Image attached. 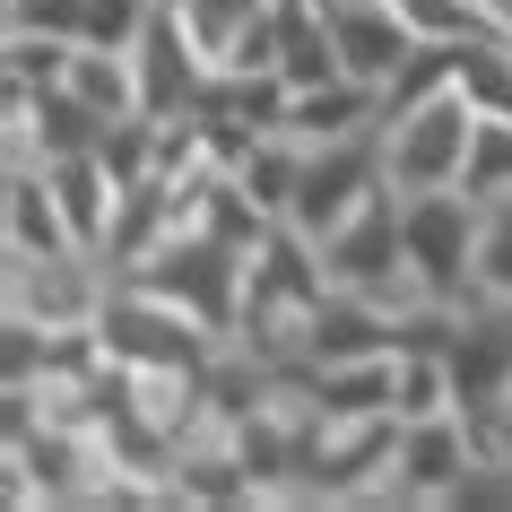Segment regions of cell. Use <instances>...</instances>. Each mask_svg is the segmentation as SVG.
I'll list each match as a JSON object with an SVG mask.
<instances>
[{
  "instance_id": "6",
  "label": "cell",
  "mask_w": 512,
  "mask_h": 512,
  "mask_svg": "<svg viewBox=\"0 0 512 512\" xmlns=\"http://www.w3.org/2000/svg\"><path fill=\"white\" fill-rule=\"evenodd\" d=\"M486 460V417L469 408H443V417H408L400 452H391V486L382 504H452L460 478Z\"/></svg>"
},
{
  "instance_id": "4",
  "label": "cell",
  "mask_w": 512,
  "mask_h": 512,
  "mask_svg": "<svg viewBox=\"0 0 512 512\" xmlns=\"http://www.w3.org/2000/svg\"><path fill=\"white\" fill-rule=\"evenodd\" d=\"M105 296H113V270L96 252H44V261L0 252V322H35L70 339V330H96Z\"/></svg>"
},
{
  "instance_id": "16",
  "label": "cell",
  "mask_w": 512,
  "mask_h": 512,
  "mask_svg": "<svg viewBox=\"0 0 512 512\" xmlns=\"http://www.w3.org/2000/svg\"><path fill=\"white\" fill-rule=\"evenodd\" d=\"M486 452H495V460H504V469H512V400L495 408V417H486Z\"/></svg>"
},
{
  "instance_id": "5",
  "label": "cell",
  "mask_w": 512,
  "mask_h": 512,
  "mask_svg": "<svg viewBox=\"0 0 512 512\" xmlns=\"http://www.w3.org/2000/svg\"><path fill=\"white\" fill-rule=\"evenodd\" d=\"M400 417H322L304 452V504H382Z\"/></svg>"
},
{
  "instance_id": "3",
  "label": "cell",
  "mask_w": 512,
  "mask_h": 512,
  "mask_svg": "<svg viewBox=\"0 0 512 512\" xmlns=\"http://www.w3.org/2000/svg\"><path fill=\"white\" fill-rule=\"evenodd\" d=\"M469 139H478V105L460 87L417 96V105H382V174H391V191H443L460 183Z\"/></svg>"
},
{
  "instance_id": "10",
  "label": "cell",
  "mask_w": 512,
  "mask_h": 512,
  "mask_svg": "<svg viewBox=\"0 0 512 512\" xmlns=\"http://www.w3.org/2000/svg\"><path fill=\"white\" fill-rule=\"evenodd\" d=\"M53 174V191H61V209H70V235L105 261V243H113V226H122V200H131V183L105 165V148H70V157H53L44 165Z\"/></svg>"
},
{
  "instance_id": "15",
  "label": "cell",
  "mask_w": 512,
  "mask_h": 512,
  "mask_svg": "<svg viewBox=\"0 0 512 512\" xmlns=\"http://www.w3.org/2000/svg\"><path fill=\"white\" fill-rule=\"evenodd\" d=\"M391 9L408 18V35H417V44H469V35L486 27L478 0H391Z\"/></svg>"
},
{
  "instance_id": "12",
  "label": "cell",
  "mask_w": 512,
  "mask_h": 512,
  "mask_svg": "<svg viewBox=\"0 0 512 512\" xmlns=\"http://www.w3.org/2000/svg\"><path fill=\"white\" fill-rule=\"evenodd\" d=\"M365 131H382V87H365V79L296 87V105H287V139H304V148H330V139H365Z\"/></svg>"
},
{
  "instance_id": "1",
  "label": "cell",
  "mask_w": 512,
  "mask_h": 512,
  "mask_svg": "<svg viewBox=\"0 0 512 512\" xmlns=\"http://www.w3.org/2000/svg\"><path fill=\"white\" fill-rule=\"evenodd\" d=\"M96 339H105L113 365H157V374H209L226 356V330H209L183 296H165L157 278H113Z\"/></svg>"
},
{
  "instance_id": "9",
  "label": "cell",
  "mask_w": 512,
  "mask_h": 512,
  "mask_svg": "<svg viewBox=\"0 0 512 512\" xmlns=\"http://www.w3.org/2000/svg\"><path fill=\"white\" fill-rule=\"evenodd\" d=\"M0 252H27V261H44V252H87L79 235H70V209H61V191L44 165H0Z\"/></svg>"
},
{
  "instance_id": "7",
  "label": "cell",
  "mask_w": 512,
  "mask_h": 512,
  "mask_svg": "<svg viewBox=\"0 0 512 512\" xmlns=\"http://www.w3.org/2000/svg\"><path fill=\"white\" fill-rule=\"evenodd\" d=\"M374 191H391V174H382V131L365 139H330V148H304V183H296V209H287V226H296L304 243L339 235Z\"/></svg>"
},
{
  "instance_id": "8",
  "label": "cell",
  "mask_w": 512,
  "mask_h": 512,
  "mask_svg": "<svg viewBox=\"0 0 512 512\" xmlns=\"http://www.w3.org/2000/svg\"><path fill=\"white\" fill-rule=\"evenodd\" d=\"M330 27H339V70L365 87H382V105H391V87H400L408 53H417V35L391 0H330Z\"/></svg>"
},
{
  "instance_id": "2",
  "label": "cell",
  "mask_w": 512,
  "mask_h": 512,
  "mask_svg": "<svg viewBox=\"0 0 512 512\" xmlns=\"http://www.w3.org/2000/svg\"><path fill=\"white\" fill-rule=\"evenodd\" d=\"M478 226L486 209L460 183L443 191H400V243H408V270L434 304H469L478 296Z\"/></svg>"
},
{
  "instance_id": "13",
  "label": "cell",
  "mask_w": 512,
  "mask_h": 512,
  "mask_svg": "<svg viewBox=\"0 0 512 512\" xmlns=\"http://www.w3.org/2000/svg\"><path fill=\"white\" fill-rule=\"evenodd\" d=\"M460 191H469V200H504V191H512V113H478V139H469Z\"/></svg>"
},
{
  "instance_id": "11",
  "label": "cell",
  "mask_w": 512,
  "mask_h": 512,
  "mask_svg": "<svg viewBox=\"0 0 512 512\" xmlns=\"http://www.w3.org/2000/svg\"><path fill=\"white\" fill-rule=\"evenodd\" d=\"M61 87H70L96 122H131V113H148V87H139V44H70Z\"/></svg>"
},
{
  "instance_id": "14",
  "label": "cell",
  "mask_w": 512,
  "mask_h": 512,
  "mask_svg": "<svg viewBox=\"0 0 512 512\" xmlns=\"http://www.w3.org/2000/svg\"><path fill=\"white\" fill-rule=\"evenodd\" d=\"M486 226H478V296L486 304H512V191L504 200H478Z\"/></svg>"
}]
</instances>
